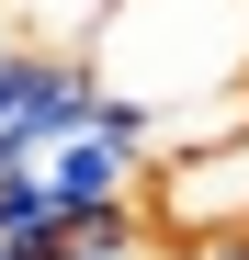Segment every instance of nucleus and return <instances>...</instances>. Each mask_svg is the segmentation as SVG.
<instances>
[{
    "instance_id": "obj_1",
    "label": "nucleus",
    "mask_w": 249,
    "mask_h": 260,
    "mask_svg": "<svg viewBox=\"0 0 249 260\" xmlns=\"http://www.w3.org/2000/svg\"><path fill=\"white\" fill-rule=\"evenodd\" d=\"M79 57L159 158L249 136V0H91Z\"/></svg>"
},
{
    "instance_id": "obj_2",
    "label": "nucleus",
    "mask_w": 249,
    "mask_h": 260,
    "mask_svg": "<svg viewBox=\"0 0 249 260\" xmlns=\"http://www.w3.org/2000/svg\"><path fill=\"white\" fill-rule=\"evenodd\" d=\"M91 113H102V79L79 46H0V170H34Z\"/></svg>"
},
{
    "instance_id": "obj_3",
    "label": "nucleus",
    "mask_w": 249,
    "mask_h": 260,
    "mask_svg": "<svg viewBox=\"0 0 249 260\" xmlns=\"http://www.w3.org/2000/svg\"><path fill=\"white\" fill-rule=\"evenodd\" d=\"M147 226L170 249H215L249 226V136L238 147H170L147 170Z\"/></svg>"
},
{
    "instance_id": "obj_4",
    "label": "nucleus",
    "mask_w": 249,
    "mask_h": 260,
    "mask_svg": "<svg viewBox=\"0 0 249 260\" xmlns=\"http://www.w3.org/2000/svg\"><path fill=\"white\" fill-rule=\"evenodd\" d=\"M34 170H46V192H57L68 215H102V204H147L159 147H147V124H136V113H113V102H102L79 136H57Z\"/></svg>"
},
{
    "instance_id": "obj_5",
    "label": "nucleus",
    "mask_w": 249,
    "mask_h": 260,
    "mask_svg": "<svg viewBox=\"0 0 249 260\" xmlns=\"http://www.w3.org/2000/svg\"><path fill=\"white\" fill-rule=\"evenodd\" d=\"M170 260H238V249H227V238H215V249H170Z\"/></svg>"
}]
</instances>
